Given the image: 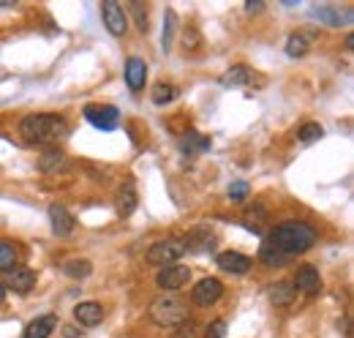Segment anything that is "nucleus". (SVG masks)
Returning a JSON list of instances; mask_svg holds the SVG:
<instances>
[{"label":"nucleus","mask_w":354,"mask_h":338,"mask_svg":"<svg viewBox=\"0 0 354 338\" xmlns=\"http://www.w3.org/2000/svg\"><path fill=\"white\" fill-rule=\"evenodd\" d=\"M131 11L137 14V28L147 30V8H142V3H131Z\"/></svg>","instance_id":"nucleus-28"},{"label":"nucleus","mask_w":354,"mask_h":338,"mask_svg":"<svg viewBox=\"0 0 354 338\" xmlns=\"http://www.w3.org/2000/svg\"><path fill=\"white\" fill-rule=\"evenodd\" d=\"M5 300V284H0V303Z\"/></svg>","instance_id":"nucleus-31"},{"label":"nucleus","mask_w":354,"mask_h":338,"mask_svg":"<svg viewBox=\"0 0 354 338\" xmlns=\"http://www.w3.org/2000/svg\"><path fill=\"white\" fill-rule=\"evenodd\" d=\"M74 317H76L79 325L96 328V325L104 319V308H101V303H96V300H85V303H79V306L74 308Z\"/></svg>","instance_id":"nucleus-12"},{"label":"nucleus","mask_w":354,"mask_h":338,"mask_svg":"<svg viewBox=\"0 0 354 338\" xmlns=\"http://www.w3.org/2000/svg\"><path fill=\"white\" fill-rule=\"evenodd\" d=\"M33 286H36V273L27 268H14L5 281V289H14L16 295H27Z\"/></svg>","instance_id":"nucleus-15"},{"label":"nucleus","mask_w":354,"mask_h":338,"mask_svg":"<svg viewBox=\"0 0 354 338\" xmlns=\"http://www.w3.org/2000/svg\"><path fill=\"white\" fill-rule=\"evenodd\" d=\"M223 295V284L218 278H202L197 286H194V303L197 306H212L218 303Z\"/></svg>","instance_id":"nucleus-8"},{"label":"nucleus","mask_w":354,"mask_h":338,"mask_svg":"<svg viewBox=\"0 0 354 338\" xmlns=\"http://www.w3.org/2000/svg\"><path fill=\"white\" fill-rule=\"evenodd\" d=\"M186 251H188L186 237H166V240H158L147 249V262L150 265H169V262H177Z\"/></svg>","instance_id":"nucleus-4"},{"label":"nucleus","mask_w":354,"mask_h":338,"mask_svg":"<svg viewBox=\"0 0 354 338\" xmlns=\"http://www.w3.org/2000/svg\"><path fill=\"white\" fill-rule=\"evenodd\" d=\"M311 14H313L319 22L330 25V28H341V25H349V22H352V11H349V8L341 11V8H330V6H313Z\"/></svg>","instance_id":"nucleus-10"},{"label":"nucleus","mask_w":354,"mask_h":338,"mask_svg":"<svg viewBox=\"0 0 354 338\" xmlns=\"http://www.w3.org/2000/svg\"><path fill=\"white\" fill-rule=\"evenodd\" d=\"M311 41H313V33H291L289 41H286V55H289V58H302V55H308Z\"/></svg>","instance_id":"nucleus-17"},{"label":"nucleus","mask_w":354,"mask_h":338,"mask_svg":"<svg viewBox=\"0 0 354 338\" xmlns=\"http://www.w3.org/2000/svg\"><path fill=\"white\" fill-rule=\"evenodd\" d=\"M63 271L71 278H87L93 273V265L87 260H69V262H63Z\"/></svg>","instance_id":"nucleus-23"},{"label":"nucleus","mask_w":354,"mask_h":338,"mask_svg":"<svg viewBox=\"0 0 354 338\" xmlns=\"http://www.w3.org/2000/svg\"><path fill=\"white\" fill-rule=\"evenodd\" d=\"M49 224H52V232L58 237H69L71 232H74V215H71L63 204H52L49 207Z\"/></svg>","instance_id":"nucleus-13"},{"label":"nucleus","mask_w":354,"mask_h":338,"mask_svg":"<svg viewBox=\"0 0 354 338\" xmlns=\"http://www.w3.org/2000/svg\"><path fill=\"white\" fill-rule=\"evenodd\" d=\"M186 249L188 251H210V249H215V237L208 229H197L186 237Z\"/></svg>","instance_id":"nucleus-18"},{"label":"nucleus","mask_w":354,"mask_h":338,"mask_svg":"<svg viewBox=\"0 0 354 338\" xmlns=\"http://www.w3.org/2000/svg\"><path fill=\"white\" fill-rule=\"evenodd\" d=\"M294 284L291 281H278L276 286H273V292H270V300L276 303V306H289L291 303V297H294Z\"/></svg>","instance_id":"nucleus-21"},{"label":"nucleus","mask_w":354,"mask_h":338,"mask_svg":"<svg viewBox=\"0 0 354 338\" xmlns=\"http://www.w3.org/2000/svg\"><path fill=\"white\" fill-rule=\"evenodd\" d=\"M294 289L297 292H302V295H319V289H322V275L316 268H311V265H302L297 275H294Z\"/></svg>","instance_id":"nucleus-9"},{"label":"nucleus","mask_w":354,"mask_h":338,"mask_svg":"<svg viewBox=\"0 0 354 338\" xmlns=\"http://www.w3.org/2000/svg\"><path fill=\"white\" fill-rule=\"evenodd\" d=\"M322 134H324V129H322L319 123H305V126H300V131H297V139L311 145V142L322 139Z\"/></svg>","instance_id":"nucleus-25"},{"label":"nucleus","mask_w":354,"mask_h":338,"mask_svg":"<svg viewBox=\"0 0 354 338\" xmlns=\"http://www.w3.org/2000/svg\"><path fill=\"white\" fill-rule=\"evenodd\" d=\"M144 82H147V63L142 58H129L126 61V85L134 93H140L144 90Z\"/></svg>","instance_id":"nucleus-14"},{"label":"nucleus","mask_w":354,"mask_h":338,"mask_svg":"<svg viewBox=\"0 0 354 338\" xmlns=\"http://www.w3.org/2000/svg\"><path fill=\"white\" fill-rule=\"evenodd\" d=\"M218 268L223 273H232V275H243V273L251 271V260L245 257V254H240V251H223V254H218Z\"/></svg>","instance_id":"nucleus-11"},{"label":"nucleus","mask_w":354,"mask_h":338,"mask_svg":"<svg viewBox=\"0 0 354 338\" xmlns=\"http://www.w3.org/2000/svg\"><path fill=\"white\" fill-rule=\"evenodd\" d=\"M226 336V322L223 319H215L210 328H208V338H223Z\"/></svg>","instance_id":"nucleus-29"},{"label":"nucleus","mask_w":354,"mask_h":338,"mask_svg":"<svg viewBox=\"0 0 354 338\" xmlns=\"http://www.w3.org/2000/svg\"><path fill=\"white\" fill-rule=\"evenodd\" d=\"M69 134V123L60 115H27L19 123V136L27 145H55Z\"/></svg>","instance_id":"nucleus-2"},{"label":"nucleus","mask_w":354,"mask_h":338,"mask_svg":"<svg viewBox=\"0 0 354 338\" xmlns=\"http://www.w3.org/2000/svg\"><path fill=\"white\" fill-rule=\"evenodd\" d=\"M251 82V71L245 66H232L223 76H221V85L223 87H243Z\"/></svg>","instance_id":"nucleus-20"},{"label":"nucleus","mask_w":354,"mask_h":338,"mask_svg":"<svg viewBox=\"0 0 354 338\" xmlns=\"http://www.w3.org/2000/svg\"><path fill=\"white\" fill-rule=\"evenodd\" d=\"M191 281V271L186 265H166L155 275V286L164 292H177Z\"/></svg>","instance_id":"nucleus-5"},{"label":"nucleus","mask_w":354,"mask_h":338,"mask_svg":"<svg viewBox=\"0 0 354 338\" xmlns=\"http://www.w3.org/2000/svg\"><path fill=\"white\" fill-rule=\"evenodd\" d=\"M150 317L155 325L161 328H177L188 319V308L183 300L172 297V295H164V297H155L153 306H150Z\"/></svg>","instance_id":"nucleus-3"},{"label":"nucleus","mask_w":354,"mask_h":338,"mask_svg":"<svg viewBox=\"0 0 354 338\" xmlns=\"http://www.w3.org/2000/svg\"><path fill=\"white\" fill-rule=\"evenodd\" d=\"M85 118L90 126H96L98 131H115L118 123H120V112L115 107H96V104H87L85 107Z\"/></svg>","instance_id":"nucleus-6"},{"label":"nucleus","mask_w":354,"mask_h":338,"mask_svg":"<svg viewBox=\"0 0 354 338\" xmlns=\"http://www.w3.org/2000/svg\"><path fill=\"white\" fill-rule=\"evenodd\" d=\"M16 265V249L8 240H0V273H11Z\"/></svg>","instance_id":"nucleus-22"},{"label":"nucleus","mask_w":354,"mask_h":338,"mask_svg":"<svg viewBox=\"0 0 354 338\" xmlns=\"http://www.w3.org/2000/svg\"><path fill=\"white\" fill-rule=\"evenodd\" d=\"M248 191H251V189H248L245 180H234V183L229 186V200H232V202H243V200L248 197Z\"/></svg>","instance_id":"nucleus-27"},{"label":"nucleus","mask_w":354,"mask_h":338,"mask_svg":"<svg viewBox=\"0 0 354 338\" xmlns=\"http://www.w3.org/2000/svg\"><path fill=\"white\" fill-rule=\"evenodd\" d=\"M134 210H137V189H134V183L129 180V183H123V189H120L118 213H120V215H131Z\"/></svg>","instance_id":"nucleus-19"},{"label":"nucleus","mask_w":354,"mask_h":338,"mask_svg":"<svg viewBox=\"0 0 354 338\" xmlns=\"http://www.w3.org/2000/svg\"><path fill=\"white\" fill-rule=\"evenodd\" d=\"M267 243L281 254L283 260H289V257L305 254L308 249L316 246V229L311 224H302V221H289V224H281L270 232Z\"/></svg>","instance_id":"nucleus-1"},{"label":"nucleus","mask_w":354,"mask_h":338,"mask_svg":"<svg viewBox=\"0 0 354 338\" xmlns=\"http://www.w3.org/2000/svg\"><path fill=\"white\" fill-rule=\"evenodd\" d=\"M175 96H177V90H175L172 85H164V82H161V85L153 87V104H158V107L175 101Z\"/></svg>","instance_id":"nucleus-24"},{"label":"nucleus","mask_w":354,"mask_h":338,"mask_svg":"<svg viewBox=\"0 0 354 338\" xmlns=\"http://www.w3.org/2000/svg\"><path fill=\"white\" fill-rule=\"evenodd\" d=\"M101 14H104V25H107V30H109L112 36H123V33L129 30V14L123 11L120 3L104 0V3H101Z\"/></svg>","instance_id":"nucleus-7"},{"label":"nucleus","mask_w":354,"mask_h":338,"mask_svg":"<svg viewBox=\"0 0 354 338\" xmlns=\"http://www.w3.org/2000/svg\"><path fill=\"white\" fill-rule=\"evenodd\" d=\"M58 328V317L55 314H44L38 319H33L27 328H25V336L22 338H49Z\"/></svg>","instance_id":"nucleus-16"},{"label":"nucleus","mask_w":354,"mask_h":338,"mask_svg":"<svg viewBox=\"0 0 354 338\" xmlns=\"http://www.w3.org/2000/svg\"><path fill=\"white\" fill-rule=\"evenodd\" d=\"M245 11H251V14H254V11H265V3H259V0H256V3H254V0H248V3H245Z\"/></svg>","instance_id":"nucleus-30"},{"label":"nucleus","mask_w":354,"mask_h":338,"mask_svg":"<svg viewBox=\"0 0 354 338\" xmlns=\"http://www.w3.org/2000/svg\"><path fill=\"white\" fill-rule=\"evenodd\" d=\"M172 36H175V11H166V17H164V52L172 50Z\"/></svg>","instance_id":"nucleus-26"}]
</instances>
